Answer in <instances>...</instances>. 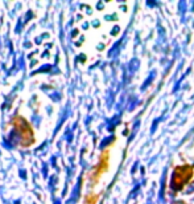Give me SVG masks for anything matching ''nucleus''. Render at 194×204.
<instances>
[{"mask_svg": "<svg viewBox=\"0 0 194 204\" xmlns=\"http://www.w3.org/2000/svg\"><path fill=\"white\" fill-rule=\"evenodd\" d=\"M12 123L20 137L19 144L21 147H31L32 144L35 143V133H33V129L29 125V122L25 118H22L21 115H16L13 118Z\"/></svg>", "mask_w": 194, "mask_h": 204, "instance_id": "obj_1", "label": "nucleus"}, {"mask_svg": "<svg viewBox=\"0 0 194 204\" xmlns=\"http://www.w3.org/2000/svg\"><path fill=\"white\" fill-rule=\"evenodd\" d=\"M191 175H193V168L190 166H182L176 168L174 175H173V179H172L174 190L184 188V185L190 180Z\"/></svg>", "mask_w": 194, "mask_h": 204, "instance_id": "obj_2", "label": "nucleus"}]
</instances>
